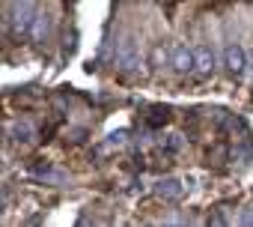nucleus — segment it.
I'll return each instance as SVG.
<instances>
[{
  "label": "nucleus",
  "mask_w": 253,
  "mask_h": 227,
  "mask_svg": "<svg viewBox=\"0 0 253 227\" xmlns=\"http://www.w3.org/2000/svg\"><path fill=\"white\" fill-rule=\"evenodd\" d=\"M12 12H15V18H6V30L9 27H15V33L18 36H30L33 33V24H36V6H30V3H21V6H9Z\"/></svg>",
  "instance_id": "1"
},
{
  "label": "nucleus",
  "mask_w": 253,
  "mask_h": 227,
  "mask_svg": "<svg viewBox=\"0 0 253 227\" xmlns=\"http://www.w3.org/2000/svg\"><path fill=\"white\" fill-rule=\"evenodd\" d=\"M113 63H116L119 69H125V72H134V69L140 66V51H137L134 39H125V42L113 51Z\"/></svg>",
  "instance_id": "2"
},
{
  "label": "nucleus",
  "mask_w": 253,
  "mask_h": 227,
  "mask_svg": "<svg viewBox=\"0 0 253 227\" xmlns=\"http://www.w3.org/2000/svg\"><path fill=\"white\" fill-rule=\"evenodd\" d=\"M170 63H173V69H176L179 75H188V72L197 69V54H194V48H188V45H173V48H170Z\"/></svg>",
  "instance_id": "3"
},
{
  "label": "nucleus",
  "mask_w": 253,
  "mask_h": 227,
  "mask_svg": "<svg viewBox=\"0 0 253 227\" xmlns=\"http://www.w3.org/2000/svg\"><path fill=\"white\" fill-rule=\"evenodd\" d=\"M223 66H226V72L235 75V78L244 75V69H247V54H244V48H241L238 42H232V45L223 48Z\"/></svg>",
  "instance_id": "4"
},
{
  "label": "nucleus",
  "mask_w": 253,
  "mask_h": 227,
  "mask_svg": "<svg viewBox=\"0 0 253 227\" xmlns=\"http://www.w3.org/2000/svg\"><path fill=\"white\" fill-rule=\"evenodd\" d=\"M194 54H197V72H200V75H211L214 66H217V54H214V48H209V45H197Z\"/></svg>",
  "instance_id": "5"
},
{
  "label": "nucleus",
  "mask_w": 253,
  "mask_h": 227,
  "mask_svg": "<svg viewBox=\"0 0 253 227\" xmlns=\"http://www.w3.org/2000/svg\"><path fill=\"white\" fill-rule=\"evenodd\" d=\"M30 176H36V179H42V182H66V173H63L60 168H54L51 162L33 165V168H30Z\"/></svg>",
  "instance_id": "6"
},
{
  "label": "nucleus",
  "mask_w": 253,
  "mask_h": 227,
  "mask_svg": "<svg viewBox=\"0 0 253 227\" xmlns=\"http://www.w3.org/2000/svg\"><path fill=\"white\" fill-rule=\"evenodd\" d=\"M152 191L158 197H164V200H179L185 194V185H182V179H158Z\"/></svg>",
  "instance_id": "7"
},
{
  "label": "nucleus",
  "mask_w": 253,
  "mask_h": 227,
  "mask_svg": "<svg viewBox=\"0 0 253 227\" xmlns=\"http://www.w3.org/2000/svg\"><path fill=\"white\" fill-rule=\"evenodd\" d=\"M9 135H12V141H18V144H33V141H36V138H33L36 129H33L27 120H18L15 126H9Z\"/></svg>",
  "instance_id": "8"
},
{
  "label": "nucleus",
  "mask_w": 253,
  "mask_h": 227,
  "mask_svg": "<svg viewBox=\"0 0 253 227\" xmlns=\"http://www.w3.org/2000/svg\"><path fill=\"white\" fill-rule=\"evenodd\" d=\"M48 36H51V18H48V15H39V18H36V24H33L30 39L42 42V39H48Z\"/></svg>",
  "instance_id": "9"
},
{
  "label": "nucleus",
  "mask_w": 253,
  "mask_h": 227,
  "mask_svg": "<svg viewBox=\"0 0 253 227\" xmlns=\"http://www.w3.org/2000/svg\"><path fill=\"white\" fill-rule=\"evenodd\" d=\"M182 147H185V138L176 135V132H173V135H164V141H161V153H164V156H173V153H179Z\"/></svg>",
  "instance_id": "10"
},
{
  "label": "nucleus",
  "mask_w": 253,
  "mask_h": 227,
  "mask_svg": "<svg viewBox=\"0 0 253 227\" xmlns=\"http://www.w3.org/2000/svg\"><path fill=\"white\" fill-rule=\"evenodd\" d=\"M206 227H229V221H226V212H223V209H214V212L209 215Z\"/></svg>",
  "instance_id": "11"
},
{
  "label": "nucleus",
  "mask_w": 253,
  "mask_h": 227,
  "mask_svg": "<svg viewBox=\"0 0 253 227\" xmlns=\"http://www.w3.org/2000/svg\"><path fill=\"white\" fill-rule=\"evenodd\" d=\"M125 141H128V129H116V132H110V135H107V144H110V147L125 144Z\"/></svg>",
  "instance_id": "12"
},
{
  "label": "nucleus",
  "mask_w": 253,
  "mask_h": 227,
  "mask_svg": "<svg viewBox=\"0 0 253 227\" xmlns=\"http://www.w3.org/2000/svg\"><path fill=\"white\" fill-rule=\"evenodd\" d=\"M238 224H241V227H253V203L238 215Z\"/></svg>",
  "instance_id": "13"
},
{
  "label": "nucleus",
  "mask_w": 253,
  "mask_h": 227,
  "mask_svg": "<svg viewBox=\"0 0 253 227\" xmlns=\"http://www.w3.org/2000/svg\"><path fill=\"white\" fill-rule=\"evenodd\" d=\"M75 227H95V221H92L89 215H81V218L75 221Z\"/></svg>",
  "instance_id": "14"
},
{
  "label": "nucleus",
  "mask_w": 253,
  "mask_h": 227,
  "mask_svg": "<svg viewBox=\"0 0 253 227\" xmlns=\"http://www.w3.org/2000/svg\"><path fill=\"white\" fill-rule=\"evenodd\" d=\"M158 227H194V224H182V221H164V224H158Z\"/></svg>",
  "instance_id": "15"
}]
</instances>
